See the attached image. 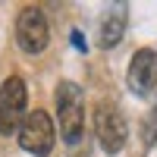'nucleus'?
<instances>
[{
	"label": "nucleus",
	"mask_w": 157,
	"mask_h": 157,
	"mask_svg": "<svg viewBox=\"0 0 157 157\" xmlns=\"http://www.w3.org/2000/svg\"><path fill=\"white\" fill-rule=\"evenodd\" d=\"M129 88L141 98L157 94V50H138L129 63Z\"/></svg>",
	"instance_id": "6"
},
{
	"label": "nucleus",
	"mask_w": 157,
	"mask_h": 157,
	"mask_svg": "<svg viewBox=\"0 0 157 157\" xmlns=\"http://www.w3.org/2000/svg\"><path fill=\"white\" fill-rule=\"evenodd\" d=\"M47 38H50V32H47L44 13L38 6H25L19 13V19H16V41H19V47L25 54H41L47 47Z\"/></svg>",
	"instance_id": "4"
},
{
	"label": "nucleus",
	"mask_w": 157,
	"mask_h": 157,
	"mask_svg": "<svg viewBox=\"0 0 157 157\" xmlns=\"http://www.w3.org/2000/svg\"><path fill=\"white\" fill-rule=\"evenodd\" d=\"M25 104H29V91L19 75H10L0 85V135H16L25 120Z\"/></svg>",
	"instance_id": "2"
},
{
	"label": "nucleus",
	"mask_w": 157,
	"mask_h": 157,
	"mask_svg": "<svg viewBox=\"0 0 157 157\" xmlns=\"http://www.w3.org/2000/svg\"><path fill=\"white\" fill-rule=\"evenodd\" d=\"M123 29H126V16H123V10H116L113 16H104V22H101V47H113V44H120Z\"/></svg>",
	"instance_id": "7"
},
{
	"label": "nucleus",
	"mask_w": 157,
	"mask_h": 157,
	"mask_svg": "<svg viewBox=\"0 0 157 157\" xmlns=\"http://www.w3.org/2000/svg\"><path fill=\"white\" fill-rule=\"evenodd\" d=\"M57 116H60V132L66 145L82 141V123H85V98L75 82L57 85Z\"/></svg>",
	"instance_id": "1"
},
{
	"label": "nucleus",
	"mask_w": 157,
	"mask_h": 157,
	"mask_svg": "<svg viewBox=\"0 0 157 157\" xmlns=\"http://www.w3.org/2000/svg\"><path fill=\"white\" fill-rule=\"evenodd\" d=\"M141 138H145V145H154L157 141V107H151V113L141 123Z\"/></svg>",
	"instance_id": "8"
},
{
	"label": "nucleus",
	"mask_w": 157,
	"mask_h": 157,
	"mask_svg": "<svg viewBox=\"0 0 157 157\" xmlns=\"http://www.w3.org/2000/svg\"><path fill=\"white\" fill-rule=\"evenodd\" d=\"M16 135H19L22 151H29L35 157H47L50 148H54V141H57V129H54V123H50V116L44 110H35V113H29L22 120Z\"/></svg>",
	"instance_id": "3"
},
{
	"label": "nucleus",
	"mask_w": 157,
	"mask_h": 157,
	"mask_svg": "<svg viewBox=\"0 0 157 157\" xmlns=\"http://www.w3.org/2000/svg\"><path fill=\"white\" fill-rule=\"evenodd\" d=\"M72 44H75L78 50H85V38H82V35H78V32H72Z\"/></svg>",
	"instance_id": "9"
},
{
	"label": "nucleus",
	"mask_w": 157,
	"mask_h": 157,
	"mask_svg": "<svg viewBox=\"0 0 157 157\" xmlns=\"http://www.w3.org/2000/svg\"><path fill=\"white\" fill-rule=\"evenodd\" d=\"M94 132H98L101 148L107 151V154H116V151H120V148L126 145L129 129H126L123 113L116 110L113 104H101V107L94 110Z\"/></svg>",
	"instance_id": "5"
}]
</instances>
